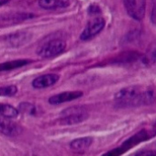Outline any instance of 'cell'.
<instances>
[{
  "mask_svg": "<svg viewBox=\"0 0 156 156\" xmlns=\"http://www.w3.org/2000/svg\"><path fill=\"white\" fill-rule=\"evenodd\" d=\"M31 38V35L26 31H19L9 34L7 37V41L13 47H19L27 43Z\"/></svg>",
  "mask_w": 156,
  "mask_h": 156,
  "instance_id": "obj_9",
  "label": "cell"
},
{
  "mask_svg": "<svg viewBox=\"0 0 156 156\" xmlns=\"http://www.w3.org/2000/svg\"><path fill=\"white\" fill-rule=\"evenodd\" d=\"M59 80V75L55 73H48V74H43L36 79L33 80L32 82V87L35 88H46L49 87L52 85H54L57 81Z\"/></svg>",
  "mask_w": 156,
  "mask_h": 156,
  "instance_id": "obj_7",
  "label": "cell"
},
{
  "mask_svg": "<svg viewBox=\"0 0 156 156\" xmlns=\"http://www.w3.org/2000/svg\"><path fill=\"white\" fill-rule=\"evenodd\" d=\"M151 20L154 25H156V0H154V2L152 4L151 12Z\"/></svg>",
  "mask_w": 156,
  "mask_h": 156,
  "instance_id": "obj_18",
  "label": "cell"
},
{
  "mask_svg": "<svg viewBox=\"0 0 156 156\" xmlns=\"http://www.w3.org/2000/svg\"><path fill=\"white\" fill-rule=\"evenodd\" d=\"M88 118V113L85 108L72 107L64 109L61 113V122L64 125H73L85 121Z\"/></svg>",
  "mask_w": 156,
  "mask_h": 156,
  "instance_id": "obj_2",
  "label": "cell"
},
{
  "mask_svg": "<svg viewBox=\"0 0 156 156\" xmlns=\"http://www.w3.org/2000/svg\"><path fill=\"white\" fill-rule=\"evenodd\" d=\"M70 5L69 0H39V6L43 9H64Z\"/></svg>",
  "mask_w": 156,
  "mask_h": 156,
  "instance_id": "obj_10",
  "label": "cell"
},
{
  "mask_svg": "<svg viewBox=\"0 0 156 156\" xmlns=\"http://www.w3.org/2000/svg\"><path fill=\"white\" fill-rule=\"evenodd\" d=\"M83 97V92L81 91H69L62 92L61 94H57L49 98V102L51 105H59L64 102L72 101Z\"/></svg>",
  "mask_w": 156,
  "mask_h": 156,
  "instance_id": "obj_6",
  "label": "cell"
},
{
  "mask_svg": "<svg viewBox=\"0 0 156 156\" xmlns=\"http://www.w3.org/2000/svg\"><path fill=\"white\" fill-rule=\"evenodd\" d=\"M9 2V0H0V6H3Z\"/></svg>",
  "mask_w": 156,
  "mask_h": 156,
  "instance_id": "obj_19",
  "label": "cell"
},
{
  "mask_svg": "<svg viewBox=\"0 0 156 156\" xmlns=\"http://www.w3.org/2000/svg\"><path fill=\"white\" fill-rule=\"evenodd\" d=\"M135 156H156V150H147L138 152Z\"/></svg>",
  "mask_w": 156,
  "mask_h": 156,
  "instance_id": "obj_17",
  "label": "cell"
},
{
  "mask_svg": "<svg viewBox=\"0 0 156 156\" xmlns=\"http://www.w3.org/2000/svg\"><path fill=\"white\" fill-rule=\"evenodd\" d=\"M20 132V127L9 120V119L0 118V133H2L7 136H17Z\"/></svg>",
  "mask_w": 156,
  "mask_h": 156,
  "instance_id": "obj_8",
  "label": "cell"
},
{
  "mask_svg": "<svg viewBox=\"0 0 156 156\" xmlns=\"http://www.w3.org/2000/svg\"><path fill=\"white\" fill-rule=\"evenodd\" d=\"M20 109L23 110L24 112H28V113H30V114L32 112V110H35L34 106L31 105V104H30V103H27V102L20 104Z\"/></svg>",
  "mask_w": 156,
  "mask_h": 156,
  "instance_id": "obj_16",
  "label": "cell"
},
{
  "mask_svg": "<svg viewBox=\"0 0 156 156\" xmlns=\"http://www.w3.org/2000/svg\"><path fill=\"white\" fill-rule=\"evenodd\" d=\"M29 62H30V61H28V60H16V61H10V62L0 63V72L10 71V70L16 69V68H20L22 66H25Z\"/></svg>",
  "mask_w": 156,
  "mask_h": 156,
  "instance_id": "obj_13",
  "label": "cell"
},
{
  "mask_svg": "<svg viewBox=\"0 0 156 156\" xmlns=\"http://www.w3.org/2000/svg\"><path fill=\"white\" fill-rule=\"evenodd\" d=\"M19 116V109L11 105L0 103V117L6 119H13Z\"/></svg>",
  "mask_w": 156,
  "mask_h": 156,
  "instance_id": "obj_12",
  "label": "cell"
},
{
  "mask_svg": "<svg viewBox=\"0 0 156 156\" xmlns=\"http://www.w3.org/2000/svg\"><path fill=\"white\" fill-rule=\"evenodd\" d=\"M155 99V94L151 88L141 87H125L115 95V101L119 107H137L149 105Z\"/></svg>",
  "mask_w": 156,
  "mask_h": 156,
  "instance_id": "obj_1",
  "label": "cell"
},
{
  "mask_svg": "<svg viewBox=\"0 0 156 156\" xmlns=\"http://www.w3.org/2000/svg\"><path fill=\"white\" fill-rule=\"evenodd\" d=\"M147 60L151 63L156 62V43L150 47L147 52Z\"/></svg>",
  "mask_w": 156,
  "mask_h": 156,
  "instance_id": "obj_15",
  "label": "cell"
},
{
  "mask_svg": "<svg viewBox=\"0 0 156 156\" xmlns=\"http://www.w3.org/2000/svg\"><path fill=\"white\" fill-rule=\"evenodd\" d=\"M128 14L135 20H141L145 14L146 0H123Z\"/></svg>",
  "mask_w": 156,
  "mask_h": 156,
  "instance_id": "obj_4",
  "label": "cell"
},
{
  "mask_svg": "<svg viewBox=\"0 0 156 156\" xmlns=\"http://www.w3.org/2000/svg\"><path fill=\"white\" fill-rule=\"evenodd\" d=\"M65 47L66 43L64 41L60 39H54L44 43L38 50L37 52L42 58H51L62 52Z\"/></svg>",
  "mask_w": 156,
  "mask_h": 156,
  "instance_id": "obj_3",
  "label": "cell"
},
{
  "mask_svg": "<svg viewBox=\"0 0 156 156\" xmlns=\"http://www.w3.org/2000/svg\"><path fill=\"white\" fill-rule=\"evenodd\" d=\"M105 20L103 18L98 17L91 20L87 25L86 26L85 30L80 35V39L82 41H88L98 35L105 27Z\"/></svg>",
  "mask_w": 156,
  "mask_h": 156,
  "instance_id": "obj_5",
  "label": "cell"
},
{
  "mask_svg": "<svg viewBox=\"0 0 156 156\" xmlns=\"http://www.w3.org/2000/svg\"><path fill=\"white\" fill-rule=\"evenodd\" d=\"M18 88L15 86L0 87V97H12L16 95Z\"/></svg>",
  "mask_w": 156,
  "mask_h": 156,
  "instance_id": "obj_14",
  "label": "cell"
},
{
  "mask_svg": "<svg viewBox=\"0 0 156 156\" xmlns=\"http://www.w3.org/2000/svg\"><path fill=\"white\" fill-rule=\"evenodd\" d=\"M92 142H93V139L91 137H84L73 140L70 143V147L73 151H84L90 147Z\"/></svg>",
  "mask_w": 156,
  "mask_h": 156,
  "instance_id": "obj_11",
  "label": "cell"
}]
</instances>
